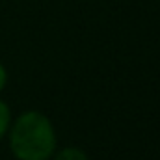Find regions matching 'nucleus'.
I'll list each match as a JSON object with an SVG mask.
<instances>
[{
    "instance_id": "nucleus-3",
    "label": "nucleus",
    "mask_w": 160,
    "mask_h": 160,
    "mask_svg": "<svg viewBox=\"0 0 160 160\" xmlns=\"http://www.w3.org/2000/svg\"><path fill=\"white\" fill-rule=\"evenodd\" d=\"M11 121H13V118H11V108H9V104L0 99V140L6 138Z\"/></svg>"
},
{
    "instance_id": "nucleus-4",
    "label": "nucleus",
    "mask_w": 160,
    "mask_h": 160,
    "mask_svg": "<svg viewBox=\"0 0 160 160\" xmlns=\"http://www.w3.org/2000/svg\"><path fill=\"white\" fill-rule=\"evenodd\" d=\"M6 86H8V71H6L4 63L0 62V93L6 89Z\"/></svg>"
},
{
    "instance_id": "nucleus-1",
    "label": "nucleus",
    "mask_w": 160,
    "mask_h": 160,
    "mask_svg": "<svg viewBox=\"0 0 160 160\" xmlns=\"http://www.w3.org/2000/svg\"><path fill=\"white\" fill-rule=\"evenodd\" d=\"M6 136L17 160H50L58 145L52 121L39 110H26L17 116Z\"/></svg>"
},
{
    "instance_id": "nucleus-2",
    "label": "nucleus",
    "mask_w": 160,
    "mask_h": 160,
    "mask_svg": "<svg viewBox=\"0 0 160 160\" xmlns=\"http://www.w3.org/2000/svg\"><path fill=\"white\" fill-rule=\"evenodd\" d=\"M52 158L54 160H89L84 149H80V147H73V145L63 147V149H60V151H54Z\"/></svg>"
}]
</instances>
